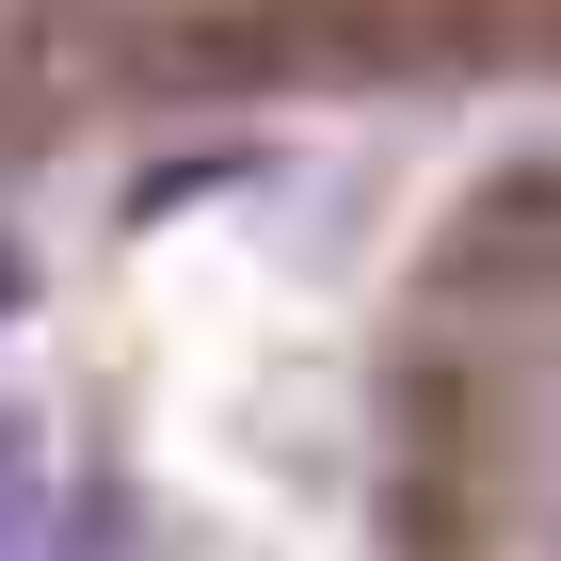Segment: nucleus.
<instances>
[{"label":"nucleus","mask_w":561,"mask_h":561,"mask_svg":"<svg viewBox=\"0 0 561 561\" xmlns=\"http://www.w3.org/2000/svg\"><path fill=\"white\" fill-rule=\"evenodd\" d=\"M16 305H33V241L0 225V321H16Z\"/></svg>","instance_id":"2"},{"label":"nucleus","mask_w":561,"mask_h":561,"mask_svg":"<svg viewBox=\"0 0 561 561\" xmlns=\"http://www.w3.org/2000/svg\"><path fill=\"white\" fill-rule=\"evenodd\" d=\"M33 529V417H0V546Z\"/></svg>","instance_id":"1"}]
</instances>
